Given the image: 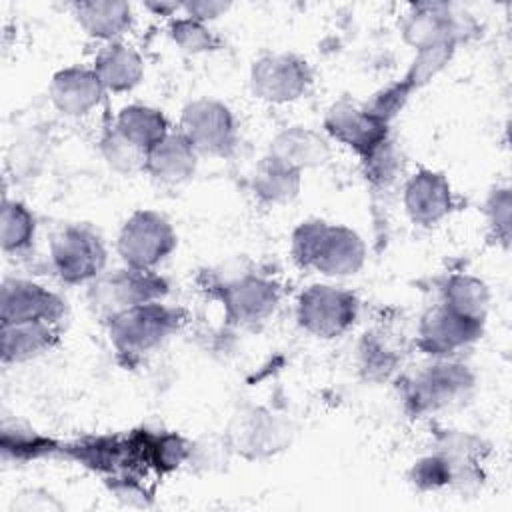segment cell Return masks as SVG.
Masks as SVG:
<instances>
[{
  "label": "cell",
  "instance_id": "cell-4",
  "mask_svg": "<svg viewBox=\"0 0 512 512\" xmlns=\"http://www.w3.org/2000/svg\"><path fill=\"white\" fill-rule=\"evenodd\" d=\"M358 302L348 290L314 284L298 298V324L320 338H334L344 334L356 320Z\"/></svg>",
  "mask_w": 512,
  "mask_h": 512
},
{
  "label": "cell",
  "instance_id": "cell-1",
  "mask_svg": "<svg viewBox=\"0 0 512 512\" xmlns=\"http://www.w3.org/2000/svg\"><path fill=\"white\" fill-rule=\"evenodd\" d=\"M292 254L302 268H314L326 276H348L362 268L366 250L354 230L308 220L292 234Z\"/></svg>",
  "mask_w": 512,
  "mask_h": 512
},
{
  "label": "cell",
  "instance_id": "cell-30",
  "mask_svg": "<svg viewBox=\"0 0 512 512\" xmlns=\"http://www.w3.org/2000/svg\"><path fill=\"white\" fill-rule=\"evenodd\" d=\"M170 36L174 42L188 52H204L218 48L220 40L196 18H178L170 24Z\"/></svg>",
  "mask_w": 512,
  "mask_h": 512
},
{
  "label": "cell",
  "instance_id": "cell-21",
  "mask_svg": "<svg viewBox=\"0 0 512 512\" xmlns=\"http://www.w3.org/2000/svg\"><path fill=\"white\" fill-rule=\"evenodd\" d=\"M54 326L42 320L2 324V360L24 362L50 350L58 338Z\"/></svg>",
  "mask_w": 512,
  "mask_h": 512
},
{
  "label": "cell",
  "instance_id": "cell-6",
  "mask_svg": "<svg viewBox=\"0 0 512 512\" xmlns=\"http://www.w3.org/2000/svg\"><path fill=\"white\" fill-rule=\"evenodd\" d=\"M474 388V376L464 364L438 362L424 368L406 390V404L414 414L436 412L464 402Z\"/></svg>",
  "mask_w": 512,
  "mask_h": 512
},
{
  "label": "cell",
  "instance_id": "cell-27",
  "mask_svg": "<svg viewBox=\"0 0 512 512\" xmlns=\"http://www.w3.org/2000/svg\"><path fill=\"white\" fill-rule=\"evenodd\" d=\"M0 228H2V248L6 252L24 250L30 246L34 238V216L24 204L16 200H4Z\"/></svg>",
  "mask_w": 512,
  "mask_h": 512
},
{
  "label": "cell",
  "instance_id": "cell-11",
  "mask_svg": "<svg viewBox=\"0 0 512 512\" xmlns=\"http://www.w3.org/2000/svg\"><path fill=\"white\" fill-rule=\"evenodd\" d=\"M484 320L454 312L440 304L426 312L420 324V348L432 356H448L470 346L482 336Z\"/></svg>",
  "mask_w": 512,
  "mask_h": 512
},
{
  "label": "cell",
  "instance_id": "cell-19",
  "mask_svg": "<svg viewBox=\"0 0 512 512\" xmlns=\"http://www.w3.org/2000/svg\"><path fill=\"white\" fill-rule=\"evenodd\" d=\"M132 458L158 472H170L188 458V444L178 434L140 430L128 436Z\"/></svg>",
  "mask_w": 512,
  "mask_h": 512
},
{
  "label": "cell",
  "instance_id": "cell-31",
  "mask_svg": "<svg viewBox=\"0 0 512 512\" xmlns=\"http://www.w3.org/2000/svg\"><path fill=\"white\" fill-rule=\"evenodd\" d=\"M366 176L380 186L390 184L396 174L402 170V158L398 148L390 142V138H386L380 146H376L366 158Z\"/></svg>",
  "mask_w": 512,
  "mask_h": 512
},
{
  "label": "cell",
  "instance_id": "cell-22",
  "mask_svg": "<svg viewBox=\"0 0 512 512\" xmlns=\"http://www.w3.org/2000/svg\"><path fill=\"white\" fill-rule=\"evenodd\" d=\"M114 130L122 134L128 142L148 152L154 144H158L168 134L166 116L150 106L132 104L118 112Z\"/></svg>",
  "mask_w": 512,
  "mask_h": 512
},
{
  "label": "cell",
  "instance_id": "cell-28",
  "mask_svg": "<svg viewBox=\"0 0 512 512\" xmlns=\"http://www.w3.org/2000/svg\"><path fill=\"white\" fill-rule=\"evenodd\" d=\"M102 154L108 160V164L112 168H116L118 172L132 174V172L146 168L148 152H144L138 146H134L132 142H128L114 128L110 132H106V136L102 138Z\"/></svg>",
  "mask_w": 512,
  "mask_h": 512
},
{
  "label": "cell",
  "instance_id": "cell-8",
  "mask_svg": "<svg viewBox=\"0 0 512 512\" xmlns=\"http://www.w3.org/2000/svg\"><path fill=\"white\" fill-rule=\"evenodd\" d=\"M180 132L196 152L228 156L236 146L234 116L218 100L200 98L182 110Z\"/></svg>",
  "mask_w": 512,
  "mask_h": 512
},
{
  "label": "cell",
  "instance_id": "cell-15",
  "mask_svg": "<svg viewBox=\"0 0 512 512\" xmlns=\"http://www.w3.org/2000/svg\"><path fill=\"white\" fill-rule=\"evenodd\" d=\"M104 86L94 68H64L54 74L50 82V98L54 106L68 116H82L90 112L102 98Z\"/></svg>",
  "mask_w": 512,
  "mask_h": 512
},
{
  "label": "cell",
  "instance_id": "cell-18",
  "mask_svg": "<svg viewBox=\"0 0 512 512\" xmlns=\"http://www.w3.org/2000/svg\"><path fill=\"white\" fill-rule=\"evenodd\" d=\"M270 156L300 172L302 168L324 164L330 156V148L328 142L314 130L294 126L274 138Z\"/></svg>",
  "mask_w": 512,
  "mask_h": 512
},
{
  "label": "cell",
  "instance_id": "cell-24",
  "mask_svg": "<svg viewBox=\"0 0 512 512\" xmlns=\"http://www.w3.org/2000/svg\"><path fill=\"white\" fill-rule=\"evenodd\" d=\"M254 192L266 202L292 200L300 188V172L278 162L270 154L258 164L254 174Z\"/></svg>",
  "mask_w": 512,
  "mask_h": 512
},
{
  "label": "cell",
  "instance_id": "cell-5",
  "mask_svg": "<svg viewBox=\"0 0 512 512\" xmlns=\"http://www.w3.org/2000/svg\"><path fill=\"white\" fill-rule=\"evenodd\" d=\"M168 292L164 278L152 270L126 268L116 270L108 276H98L90 286V300L96 310L114 316L128 308L156 302Z\"/></svg>",
  "mask_w": 512,
  "mask_h": 512
},
{
  "label": "cell",
  "instance_id": "cell-34",
  "mask_svg": "<svg viewBox=\"0 0 512 512\" xmlns=\"http://www.w3.org/2000/svg\"><path fill=\"white\" fill-rule=\"evenodd\" d=\"M488 216L490 224L496 228V234L508 242L510 234V192L506 188L496 190L488 200Z\"/></svg>",
  "mask_w": 512,
  "mask_h": 512
},
{
  "label": "cell",
  "instance_id": "cell-20",
  "mask_svg": "<svg viewBox=\"0 0 512 512\" xmlns=\"http://www.w3.org/2000/svg\"><path fill=\"white\" fill-rule=\"evenodd\" d=\"M94 72L100 78L104 90L124 92L140 82L144 74V62L140 54L130 46L122 42H110L96 56Z\"/></svg>",
  "mask_w": 512,
  "mask_h": 512
},
{
  "label": "cell",
  "instance_id": "cell-17",
  "mask_svg": "<svg viewBox=\"0 0 512 512\" xmlns=\"http://www.w3.org/2000/svg\"><path fill=\"white\" fill-rule=\"evenodd\" d=\"M196 148L182 132H168L146 154V168L162 182H182L194 174Z\"/></svg>",
  "mask_w": 512,
  "mask_h": 512
},
{
  "label": "cell",
  "instance_id": "cell-2",
  "mask_svg": "<svg viewBox=\"0 0 512 512\" xmlns=\"http://www.w3.org/2000/svg\"><path fill=\"white\" fill-rule=\"evenodd\" d=\"M180 324V312L148 302L108 318V334L122 356H140L160 346Z\"/></svg>",
  "mask_w": 512,
  "mask_h": 512
},
{
  "label": "cell",
  "instance_id": "cell-7",
  "mask_svg": "<svg viewBox=\"0 0 512 512\" xmlns=\"http://www.w3.org/2000/svg\"><path fill=\"white\" fill-rule=\"evenodd\" d=\"M52 266L68 284L96 280L106 264V250L96 232L86 226H66L50 244Z\"/></svg>",
  "mask_w": 512,
  "mask_h": 512
},
{
  "label": "cell",
  "instance_id": "cell-3",
  "mask_svg": "<svg viewBox=\"0 0 512 512\" xmlns=\"http://www.w3.org/2000/svg\"><path fill=\"white\" fill-rule=\"evenodd\" d=\"M176 248L170 222L152 210L134 212L120 230L118 252L126 266L152 270Z\"/></svg>",
  "mask_w": 512,
  "mask_h": 512
},
{
  "label": "cell",
  "instance_id": "cell-13",
  "mask_svg": "<svg viewBox=\"0 0 512 512\" xmlns=\"http://www.w3.org/2000/svg\"><path fill=\"white\" fill-rule=\"evenodd\" d=\"M220 298L224 302L228 318L236 324L248 326L266 320L276 310L278 288L270 280L258 276H244L222 286Z\"/></svg>",
  "mask_w": 512,
  "mask_h": 512
},
{
  "label": "cell",
  "instance_id": "cell-35",
  "mask_svg": "<svg viewBox=\"0 0 512 512\" xmlns=\"http://www.w3.org/2000/svg\"><path fill=\"white\" fill-rule=\"evenodd\" d=\"M184 10L188 12L190 18H196L200 22L204 20H210V18H216L218 14L226 12L228 10V4L226 2H186L182 4Z\"/></svg>",
  "mask_w": 512,
  "mask_h": 512
},
{
  "label": "cell",
  "instance_id": "cell-23",
  "mask_svg": "<svg viewBox=\"0 0 512 512\" xmlns=\"http://www.w3.org/2000/svg\"><path fill=\"white\" fill-rule=\"evenodd\" d=\"M74 14L86 34L102 40H112L120 36L132 22L130 4L126 2H78L74 4Z\"/></svg>",
  "mask_w": 512,
  "mask_h": 512
},
{
  "label": "cell",
  "instance_id": "cell-14",
  "mask_svg": "<svg viewBox=\"0 0 512 512\" xmlns=\"http://www.w3.org/2000/svg\"><path fill=\"white\" fill-rule=\"evenodd\" d=\"M404 206L412 222L422 226L436 224L452 208V192L448 180L440 172L422 168L406 184Z\"/></svg>",
  "mask_w": 512,
  "mask_h": 512
},
{
  "label": "cell",
  "instance_id": "cell-26",
  "mask_svg": "<svg viewBox=\"0 0 512 512\" xmlns=\"http://www.w3.org/2000/svg\"><path fill=\"white\" fill-rule=\"evenodd\" d=\"M0 448H2L4 460L28 462V460H38L42 456L54 454L58 450V444L52 438L32 432L30 428L4 422Z\"/></svg>",
  "mask_w": 512,
  "mask_h": 512
},
{
  "label": "cell",
  "instance_id": "cell-32",
  "mask_svg": "<svg viewBox=\"0 0 512 512\" xmlns=\"http://www.w3.org/2000/svg\"><path fill=\"white\" fill-rule=\"evenodd\" d=\"M410 92H412V88L404 80L396 82V84H390L388 88H384L378 94H374L372 100L366 102L364 110L368 114H372L374 118H378L380 122L388 124L400 112V108L408 100Z\"/></svg>",
  "mask_w": 512,
  "mask_h": 512
},
{
  "label": "cell",
  "instance_id": "cell-9",
  "mask_svg": "<svg viewBox=\"0 0 512 512\" xmlns=\"http://www.w3.org/2000/svg\"><path fill=\"white\" fill-rule=\"evenodd\" d=\"M312 82L306 60L294 54L264 56L252 66V92L268 102H292L300 98Z\"/></svg>",
  "mask_w": 512,
  "mask_h": 512
},
{
  "label": "cell",
  "instance_id": "cell-29",
  "mask_svg": "<svg viewBox=\"0 0 512 512\" xmlns=\"http://www.w3.org/2000/svg\"><path fill=\"white\" fill-rule=\"evenodd\" d=\"M454 46H456L454 42H448V44H438V46H432V48L418 50V56L412 62L404 82L412 90L426 84L436 72H440L444 68V64H448V60L452 58Z\"/></svg>",
  "mask_w": 512,
  "mask_h": 512
},
{
  "label": "cell",
  "instance_id": "cell-12",
  "mask_svg": "<svg viewBox=\"0 0 512 512\" xmlns=\"http://www.w3.org/2000/svg\"><path fill=\"white\" fill-rule=\"evenodd\" d=\"M324 124L336 140L354 148L362 158L388 138V124L368 114L364 106L360 108L348 100L332 104Z\"/></svg>",
  "mask_w": 512,
  "mask_h": 512
},
{
  "label": "cell",
  "instance_id": "cell-10",
  "mask_svg": "<svg viewBox=\"0 0 512 512\" xmlns=\"http://www.w3.org/2000/svg\"><path fill=\"white\" fill-rule=\"evenodd\" d=\"M66 312L64 300L48 288L30 280H4L0 296L2 324L14 322H52L58 324Z\"/></svg>",
  "mask_w": 512,
  "mask_h": 512
},
{
  "label": "cell",
  "instance_id": "cell-33",
  "mask_svg": "<svg viewBox=\"0 0 512 512\" xmlns=\"http://www.w3.org/2000/svg\"><path fill=\"white\" fill-rule=\"evenodd\" d=\"M412 482L420 490H436L452 482V468L444 454L426 456L412 468Z\"/></svg>",
  "mask_w": 512,
  "mask_h": 512
},
{
  "label": "cell",
  "instance_id": "cell-25",
  "mask_svg": "<svg viewBox=\"0 0 512 512\" xmlns=\"http://www.w3.org/2000/svg\"><path fill=\"white\" fill-rule=\"evenodd\" d=\"M442 292H444L442 304L452 308L454 312L476 318V320L486 318L490 296L482 280L468 274H456L448 278Z\"/></svg>",
  "mask_w": 512,
  "mask_h": 512
},
{
  "label": "cell",
  "instance_id": "cell-16",
  "mask_svg": "<svg viewBox=\"0 0 512 512\" xmlns=\"http://www.w3.org/2000/svg\"><path fill=\"white\" fill-rule=\"evenodd\" d=\"M404 40L416 50L458 40L460 26L446 4H418L404 22Z\"/></svg>",
  "mask_w": 512,
  "mask_h": 512
},
{
  "label": "cell",
  "instance_id": "cell-36",
  "mask_svg": "<svg viewBox=\"0 0 512 512\" xmlns=\"http://www.w3.org/2000/svg\"><path fill=\"white\" fill-rule=\"evenodd\" d=\"M146 6L154 12H160V14H170L172 10L178 8V4H174V2H148Z\"/></svg>",
  "mask_w": 512,
  "mask_h": 512
}]
</instances>
